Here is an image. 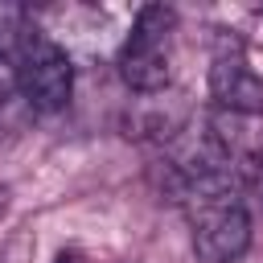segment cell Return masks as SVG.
Wrapping results in <instances>:
<instances>
[{"mask_svg": "<svg viewBox=\"0 0 263 263\" xmlns=\"http://www.w3.org/2000/svg\"><path fill=\"white\" fill-rule=\"evenodd\" d=\"M173 33H177V12L168 4H144L136 12V25L115 58L119 78L136 95H156L173 78Z\"/></svg>", "mask_w": 263, "mask_h": 263, "instance_id": "6da1fadb", "label": "cell"}, {"mask_svg": "<svg viewBox=\"0 0 263 263\" xmlns=\"http://www.w3.org/2000/svg\"><path fill=\"white\" fill-rule=\"evenodd\" d=\"M8 197H12V193H8V185H0V218H4V210H8Z\"/></svg>", "mask_w": 263, "mask_h": 263, "instance_id": "ba28073f", "label": "cell"}, {"mask_svg": "<svg viewBox=\"0 0 263 263\" xmlns=\"http://www.w3.org/2000/svg\"><path fill=\"white\" fill-rule=\"evenodd\" d=\"M12 66H16V82H21V95H25L33 115H49V111H62L70 103V95H74V62L37 25L25 29V37H21L16 53H12Z\"/></svg>", "mask_w": 263, "mask_h": 263, "instance_id": "7a4b0ae2", "label": "cell"}, {"mask_svg": "<svg viewBox=\"0 0 263 263\" xmlns=\"http://www.w3.org/2000/svg\"><path fill=\"white\" fill-rule=\"evenodd\" d=\"M251 251V214L238 197L193 210V255L197 263H238Z\"/></svg>", "mask_w": 263, "mask_h": 263, "instance_id": "3957f363", "label": "cell"}, {"mask_svg": "<svg viewBox=\"0 0 263 263\" xmlns=\"http://www.w3.org/2000/svg\"><path fill=\"white\" fill-rule=\"evenodd\" d=\"M29 103L21 95V82H16V66L12 62H0V140L16 136L25 123H29Z\"/></svg>", "mask_w": 263, "mask_h": 263, "instance_id": "5b68a950", "label": "cell"}, {"mask_svg": "<svg viewBox=\"0 0 263 263\" xmlns=\"http://www.w3.org/2000/svg\"><path fill=\"white\" fill-rule=\"evenodd\" d=\"M78 259H82L78 251H62V255H58V263H78Z\"/></svg>", "mask_w": 263, "mask_h": 263, "instance_id": "52a82bcc", "label": "cell"}, {"mask_svg": "<svg viewBox=\"0 0 263 263\" xmlns=\"http://www.w3.org/2000/svg\"><path fill=\"white\" fill-rule=\"evenodd\" d=\"M25 29H29V12H25L21 4L0 0V62H12V53H16Z\"/></svg>", "mask_w": 263, "mask_h": 263, "instance_id": "8992f818", "label": "cell"}, {"mask_svg": "<svg viewBox=\"0 0 263 263\" xmlns=\"http://www.w3.org/2000/svg\"><path fill=\"white\" fill-rule=\"evenodd\" d=\"M210 95L222 111L238 119L263 115V78L242 62V53H218L210 66Z\"/></svg>", "mask_w": 263, "mask_h": 263, "instance_id": "277c9868", "label": "cell"}]
</instances>
